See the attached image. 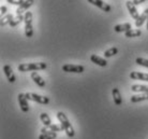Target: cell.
Returning a JSON list of instances; mask_svg holds the SVG:
<instances>
[{
	"label": "cell",
	"mask_w": 148,
	"mask_h": 139,
	"mask_svg": "<svg viewBox=\"0 0 148 139\" xmlns=\"http://www.w3.org/2000/svg\"><path fill=\"white\" fill-rule=\"evenodd\" d=\"M131 90L136 93H148V86L142 85V84H133L131 86Z\"/></svg>",
	"instance_id": "cell-16"
},
{
	"label": "cell",
	"mask_w": 148,
	"mask_h": 139,
	"mask_svg": "<svg viewBox=\"0 0 148 139\" xmlns=\"http://www.w3.org/2000/svg\"><path fill=\"white\" fill-rule=\"evenodd\" d=\"M89 3L93 4V6H96V7H98L99 9H101L102 11L104 12H110L112 10L111 6L108 3H106V2H104L103 0H87Z\"/></svg>",
	"instance_id": "cell-5"
},
{
	"label": "cell",
	"mask_w": 148,
	"mask_h": 139,
	"mask_svg": "<svg viewBox=\"0 0 148 139\" xmlns=\"http://www.w3.org/2000/svg\"><path fill=\"white\" fill-rule=\"evenodd\" d=\"M147 29H148V19H147Z\"/></svg>",
	"instance_id": "cell-30"
},
{
	"label": "cell",
	"mask_w": 148,
	"mask_h": 139,
	"mask_svg": "<svg viewBox=\"0 0 148 139\" xmlns=\"http://www.w3.org/2000/svg\"><path fill=\"white\" fill-rule=\"evenodd\" d=\"M12 19H13V14L9 13V14L4 15V16H2V17H1L0 25H1V26H5V25H8V24H10V23H11Z\"/></svg>",
	"instance_id": "cell-20"
},
{
	"label": "cell",
	"mask_w": 148,
	"mask_h": 139,
	"mask_svg": "<svg viewBox=\"0 0 148 139\" xmlns=\"http://www.w3.org/2000/svg\"><path fill=\"white\" fill-rule=\"evenodd\" d=\"M1 16H4V15H7V11H8V8L5 6H2L1 7Z\"/></svg>",
	"instance_id": "cell-28"
},
{
	"label": "cell",
	"mask_w": 148,
	"mask_h": 139,
	"mask_svg": "<svg viewBox=\"0 0 148 139\" xmlns=\"http://www.w3.org/2000/svg\"><path fill=\"white\" fill-rule=\"evenodd\" d=\"M25 35L26 37L31 38L34 36V28H32V25H25Z\"/></svg>",
	"instance_id": "cell-25"
},
{
	"label": "cell",
	"mask_w": 148,
	"mask_h": 139,
	"mask_svg": "<svg viewBox=\"0 0 148 139\" xmlns=\"http://www.w3.org/2000/svg\"><path fill=\"white\" fill-rule=\"evenodd\" d=\"M18 104L21 106V109L23 112H28L29 111V105H28V99H27L26 95L21 93L18 94Z\"/></svg>",
	"instance_id": "cell-8"
},
{
	"label": "cell",
	"mask_w": 148,
	"mask_h": 139,
	"mask_svg": "<svg viewBox=\"0 0 148 139\" xmlns=\"http://www.w3.org/2000/svg\"><path fill=\"white\" fill-rule=\"evenodd\" d=\"M57 119H58V121H59L60 125L63 127V131L66 132V134H67L70 138L74 137V135H75L74 128H73V126H72V124L70 123L69 119L67 118V115H66L63 112L59 111V112H57Z\"/></svg>",
	"instance_id": "cell-1"
},
{
	"label": "cell",
	"mask_w": 148,
	"mask_h": 139,
	"mask_svg": "<svg viewBox=\"0 0 148 139\" xmlns=\"http://www.w3.org/2000/svg\"><path fill=\"white\" fill-rule=\"evenodd\" d=\"M130 78L132 80H141V81H146L148 82V73H143L138 71H132L130 73Z\"/></svg>",
	"instance_id": "cell-10"
},
{
	"label": "cell",
	"mask_w": 148,
	"mask_h": 139,
	"mask_svg": "<svg viewBox=\"0 0 148 139\" xmlns=\"http://www.w3.org/2000/svg\"><path fill=\"white\" fill-rule=\"evenodd\" d=\"M62 70L66 72H73V73H82L84 72L85 68L81 65H72V64H66L62 66Z\"/></svg>",
	"instance_id": "cell-4"
},
{
	"label": "cell",
	"mask_w": 148,
	"mask_h": 139,
	"mask_svg": "<svg viewBox=\"0 0 148 139\" xmlns=\"http://www.w3.org/2000/svg\"><path fill=\"white\" fill-rule=\"evenodd\" d=\"M24 19H25V14H24V15H17L15 19H13L11 21V23H10V26H11V27L17 26V25H19V24L24 21Z\"/></svg>",
	"instance_id": "cell-21"
},
{
	"label": "cell",
	"mask_w": 148,
	"mask_h": 139,
	"mask_svg": "<svg viewBox=\"0 0 148 139\" xmlns=\"http://www.w3.org/2000/svg\"><path fill=\"white\" fill-rule=\"evenodd\" d=\"M145 1H147V0H133V3L135 4V6H138V4L145 2Z\"/></svg>",
	"instance_id": "cell-29"
},
{
	"label": "cell",
	"mask_w": 148,
	"mask_h": 139,
	"mask_svg": "<svg viewBox=\"0 0 148 139\" xmlns=\"http://www.w3.org/2000/svg\"><path fill=\"white\" fill-rule=\"evenodd\" d=\"M116 33H127L131 30V24L130 23H125V24H119L114 27Z\"/></svg>",
	"instance_id": "cell-14"
},
{
	"label": "cell",
	"mask_w": 148,
	"mask_h": 139,
	"mask_svg": "<svg viewBox=\"0 0 148 139\" xmlns=\"http://www.w3.org/2000/svg\"><path fill=\"white\" fill-rule=\"evenodd\" d=\"M135 63L140 66H143V67H147L148 68V59L146 58H142V57H137L135 59Z\"/></svg>",
	"instance_id": "cell-26"
},
{
	"label": "cell",
	"mask_w": 148,
	"mask_h": 139,
	"mask_svg": "<svg viewBox=\"0 0 148 139\" xmlns=\"http://www.w3.org/2000/svg\"><path fill=\"white\" fill-rule=\"evenodd\" d=\"M40 119H41V122L44 124V126H51L52 125V121H51V118L48 117L47 113H41L40 114Z\"/></svg>",
	"instance_id": "cell-18"
},
{
	"label": "cell",
	"mask_w": 148,
	"mask_h": 139,
	"mask_svg": "<svg viewBox=\"0 0 148 139\" xmlns=\"http://www.w3.org/2000/svg\"><path fill=\"white\" fill-rule=\"evenodd\" d=\"M117 53H118V49L114 46V48H111V49L106 50V51L104 52V56L106 57V58H108V57L114 56L115 54H117Z\"/></svg>",
	"instance_id": "cell-23"
},
{
	"label": "cell",
	"mask_w": 148,
	"mask_h": 139,
	"mask_svg": "<svg viewBox=\"0 0 148 139\" xmlns=\"http://www.w3.org/2000/svg\"><path fill=\"white\" fill-rule=\"evenodd\" d=\"M3 72L5 77H7V79L9 80V82L10 83H14L16 78H15V75L14 72H13V69L10 65H4L3 66Z\"/></svg>",
	"instance_id": "cell-9"
},
{
	"label": "cell",
	"mask_w": 148,
	"mask_h": 139,
	"mask_svg": "<svg viewBox=\"0 0 148 139\" xmlns=\"http://www.w3.org/2000/svg\"><path fill=\"white\" fill-rule=\"evenodd\" d=\"M26 97L28 100H32V102H39L41 105H47L49 102V98L45 97V96H41V95L34 94V93H26Z\"/></svg>",
	"instance_id": "cell-3"
},
{
	"label": "cell",
	"mask_w": 148,
	"mask_h": 139,
	"mask_svg": "<svg viewBox=\"0 0 148 139\" xmlns=\"http://www.w3.org/2000/svg\"><path fill=\"white\" fill-rule=\"evenodd\" d=\"M127 38H134V37H140L142 35V31L140 29H131L129 31L125 33Z\"/></svg>",
	"instance_id": "cell-19"
},
{
	"label": "cell",
	"mask_w": 148,
	"mask_h": 139,
	"mask_svg": "<svg viewBox=\"0 0 148 139\" xmlns=\"http://www.w3.org/2000/svg\"><path fill=\"white\" fill-rule=\"evenodd\" d=\"M18 70L22 72L26 71H38V70H44L46 68L45 63H28V64H19Z\"/></svg>",
	"instance_id": "cell-2"
},
{
	"label": "cell",
	"mask_w": 148,
	"mask_h": 139,
	"mask_svg": "<svg viewBox=\"0 0 148 139\" xmlns=\"http://www.w3.org/2000/svg\"><path fill=\"white\" fill-rule=\"evenodd\" d=\"M90 59H91L92 63H95V64L98 65V66H101V67H105V66L108 65V62H106V60L104 59V58H102V57L96 55V54H92V55L90 56Z\"/></svg>",
	"instance_id": "cell-13"
},
{
	"label": "cell",
	"mask_w": 148,
	"mask_h": 139,
	"mask_svg": "<svg viewBox=\"0 0 148 139\" xmlns=\"http://www.w3.org/2000/svg\"><path fill=\"white\" fill-rule=\"evenodd\" d=\"M56 137H57V133L48 132V133H44V134H41L39 136V139H55Z\"/></svg>",
	"instance_id": "cell-22"
},
{
	"label": "cell",
	"mask_w": 148,
	"mask_h": 139,
	"mask_svg": "<svg viewBox=\"0 0 148 139\" xmlns=\"http://www.w3.org/2000/svg\"><path fill=\"white\" fill-rule=\"evenodd\" d=\"M31 79L34 80V83L39 85L40 87H44L45 86V81L42 79V77H41L37 71H32L31 72Z\"/></svg>",
	"instance_id": "cell-12"
},
{
	"label": "cell",
	"mask_w": 148,
	"mask_h": 139,
	"mask_svg": "<svg viewBox=\"0 0 148 139\" xmlns=\"http://www.w3.org/2000/svg\"><path fill=\"white\" fill-rule=\"evenodd\" d=\"M112 95H113V99H114V102L116 106H121L122 104V98H121V94L117 87L113 89L112 91Z\"/></svg>",
	"instance_id": "cell-11"
},
{
	"label": "cell",
	"mask_w": 148,
	"mask_h": 139,
	"mask_svg": "<svg viewBox=\"0 0 148 139\" xmlns=\"http://www.w3.org/2000/svg\"><path fill=\"white\" fill-rule=\"evenodd\" d=\"M147 19H148V9H146V10H145V11L140 15L138 19L135 21V26H136L137 28H140V27H141L142 25L147 21Z\"/></svg>",
	"instance_id": "cell-15"
},
{
	"label": "cell",
	"mask_w": 148,
	"mask_h": 139,
	"mask_svg": "<svg viewBox=\"0 0 148 139\" xmlns=\"http://www.w3.org/2000/svg\"><path fill=\"white\" fill-rule=\"evenodd\" d=\"M126 6H127V9H128V11L130 12V15L133 17L135 21L138 19L140 17V14H138V11L136 10V6L133 3V1H127L126 2Z\"/></svg>",
	"instance_id": "cell-7"
},
{
	"label": "cell",
	"mask_w": 148,
	"mask_h": 139,
	"mask_svg": "<svg viewBox=\"0 0 148 139\" xmlns=\"http://www.w3.org/2000/svg\"><path fill=\"white\" fill-rule=\"evenodd\" d=\"M25 0H8V2H10L11 4H16V6H21V4L24 3Z\"/></svg>",
	"instance_id": "cell-27"
},
{
	"label": "cell",
	"mask_w": 148,
	"mask_h": 139,
	"mask_svg": "<svg viewBox=\"0 0 148 139\" xmlns=\"http://www.w3.org/2000/svg\"><path fill=\"white\" fill-rule=\"evenodd\" d=\"M34 3V0H25L24 1V3L21 4L18 8H17V10H16V14L17 15H24V13H26L27 10L29 9L32 4Z\"/></svg>",
	"instance_id": "cell-6"
},
{
	"label": "cell",
	"mask_w": 148,
	"mask_h": 139,
	"mask_svg": "<svg viewBox=\"0 0 148 139\" xmlns=\"http://www.w3.org/2000/svg\"><path fill=\"white\" fill-rule=\"evenodd\" d=\"M148 99V93H144V94L141 95H134V96H131V102H144V100H147Z\"/></svg>",
	"instance_id": "cell-17"
},
{
	"label": "cell",
	"mask_w": 148,
	"mask_h": 139,
	"mask_svg": "<svg viewBox=\"0 0 148 139\" xmlns=\"http://www.w3.org/2000/svg\"><path fill=\"white\" fill-rule=\"evenodd\" d=\"M25 25H32V13L29 11H27L25 13V19H24Z\"/></svg>",
	"instance_id": "cell-24"
}]
</instances>
